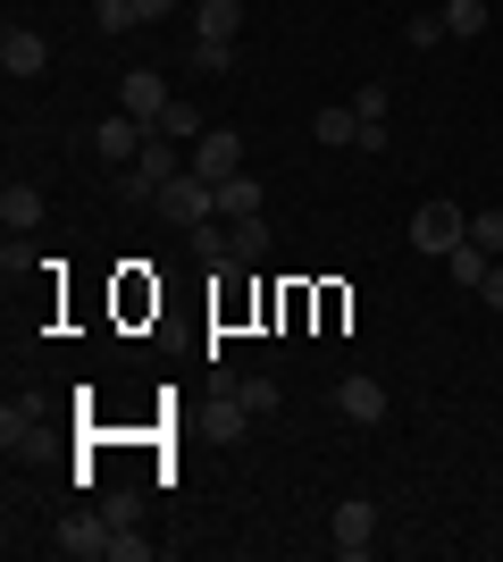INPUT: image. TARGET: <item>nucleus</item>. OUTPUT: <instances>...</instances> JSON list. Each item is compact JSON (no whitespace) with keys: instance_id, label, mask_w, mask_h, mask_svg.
<instances>
[{"instance_id":"24","label":"nucleus","mask_w":503,"mask_h":562,"mask_svg":"<svg viewBox=\"0 0 503 562\" xmlns=\"http://www.w3.org/2000/svg\"><path fill=\"white\" fill-rule=\"evenodd\" d=\"M386 101H395L386 85H361V93H353V117H361V126H386Z\"/></svg>"},{"instance_id":"6","label":"nucleus","mask_w":503,"mask_h":562,"mask_svg":"<svg viewBox=\"0 0 503 562\" xmlns=\"http://www.w3.org/2000/svg\"><path fill=\"white\" fill-rule=\"evenodd\" d=\"M50 554H68V562L110 554V513H68L59 529H50Z\"/></svg>"},{"instance_id":"4","label":"nucleus","mask_w":503,"mask_h":562,"mask_svg":"<svg viewBox=\"0 0 503 562\" xmlns=\"http://www.w3.org/2000/svg\"><path fill=\"white\" fill-rule=\"evenodd\" d=\"M369 546H378V504H369V495H344L335 520H328V554L335 562H361Z\"/></svg>"},{"instance_id":"19","label":"nucleus","mask_w":503,"mask_h":562,"mask_svg":"<svg viewBox=\"0 0 503 562\" xmlns=\"http://www.w3.org/2000/svg\"><path fill=\"white\" fill-rule=\"evenodd\" d=\"M445 34H454V43H479L487 34V0H445Z\"/></svg>"},{"instance_id":"27","label":"nucleus","mask_w":503,"mask_h":562,"mask_svg":"<svg viewBox=\"0 0 503 562\" xmlns=\"http://www.w3.org/2000/svg\"><path fill=\"white\" fill-rule=\"evenodd\" d=\"M25 437H34V412H25V403H9V412H0V446H25Z\"/></svg>"},{"instance_id":"18","label":"nucleus","mask_w":503,"mask_h":562,"mask_svg":"<svg viewBox=\"0 0 503 562\" xmlns=\"http://www.w3.org/2000/svg\"><path fill=\"white\" fill-rule=\"evenodd\" d=\"M185 244H193V260H210V269H236V252H227V227H218V218L185 227Z\"/></svg>"},{"instance_id":"30","label":"nucleus","mask_w":503,"mask_h":562,"mask_svg":"<svg viewBox=\"0 0 503 562\" xmlns=\"http://www.w3.org/2000/svg\"><path fill=\"white\" fill-rule=\"evenodd\" d=\"M93 9H101V0H93Z\"/></svg>"},{"instance_id":"29","label":"nucleus","mask_w":503,"mask_h":562,"mask_svg":"<svg viewBox=\"0 0 503 562\" xmlns=\"http://www.w3.org/2000/svg\"><path fill=\"white\" fill-rule=\"evenodd\" d=\"M168 9H176V0H135V18H144V25H160Z\"/></svg>"},{"instance_id":"13","label":"nucleus","mask_w":503,"mask_h":562,"mask_svg":"<svg viewBox=\"0 0 503 562\" xmlns=\"http://www.w3.org/2000/svg\"><path fill=\"white\" fill-rule=\"evenodd\" d=\"M252 211H261V177H252V168H236V177L218 186V218H252Z\"/></svg>"},{"instance_id":"22","label":"nucleus","mask_w":503,"mask_h":562,"mask_svg":"<svg viewBox=\"0 0 503 562\" xmlns=\"http://www.w3.org/2000/svg\"><path fill=\"white\" fill-rule=\"evenodd\" d=\"M185 68H202V76H227V68H236V43H193V50H185Z\"/></svg>"},{"instance_id":"16","label":"nucleus","mask_w":503,"mask_h":562,"mask_svg":"<svg viewBox=\"0 0 503 562\" xmlns=\"http://www.w3.org/2000/svg\"><path fill=\"white\" fill-rule=\"evenodd\" d=\"M311 143H328V151H344V143H353V151H361V117H353V110H319V117H311Z\"/></svg>"},{"instance_id":"14","label":"nucleus","mask_w":503,"mask_h":562,"mask_svg":"<svg viewBox=\"0 0 503 562\" xmlns=\"http://www.w3.org/2000/svg\"><path fill=\"white\" fill-rule=\"evenodd\" d=\"M151 135H168V143H185V151H193V143L210 135V126H202V110H193V101H168V110H160V126H151Z\"/></svg>"},{"instance_id":"8","label":"nucleus","mask_w":503,"mask_h":562,"mask_svg":"<svg viewBox=\"0 0 503 562\" xmlns=\"http://www.w3.org/2000/svg\"><path fill=\"white\" fill-rule=\"evenodd\" d=\"M0 68L18 76V85H34V76L50 68V43H43V25H9V34H0Z\"/></svg>"},{"instance_id":"15","label":"nucleus","mask_w":503,"mask_h":562,"mask_svg":"<svg viewBox=\"0 0 503 562\" xmlns=\"http://www.w3.org/2000/svg\"><path fill=\"white\" fill-rule=\"evenodd\" d=\"M487 269H495V252H479V244H454V252H445V278L470 285V294L487 285Z\"/></svg>"},{"instance_id":"28","label":"nucleus","mask_w":503,"mask_h":562,"mask_svg":"<svg viewBox=\"0 0 503 562\" xmlns=\"http://www.w3.org/2000/svg\"><path fill=\"white\" fill-rule=\"evenodd\" d=\"M479 294H487V311H503V260L487 269V285H479Z\"/></svg>"},{"instance_id":"21","label":"nucleus","mask_w":503,"mask_h":562,"mask_svg":"<svg viewBox=\"0 0 503 562\" xmlns=\"http://www.w3.org/2000/svg\"><path fill=\"white\" fill-rule=\"evenodd\" d=\"M236 403L261 420V412H277V378H236Z\"/></svg>"},{"instance_id":"2","label":"nucleus","mask_w":503,"mask_h":562,"mask_svg":"<svg viewBox=\"0 0 503 562\" xmlns=\"http://www.w3.org/2000/svg\"><path fill=\"white\" fill-rule=\"evenodd\" d=\"M151 211H160L168 227H202V218H218V186L185 168V177H168V186L151 193Z\"/></svg>"},{"instance_id":"11","label":"nucleus","mask_w":503,"mask_h":562,"mask_svg":"<svg viewBox=\"0 0 503 562\" xmlns=\"http://www.w3.org/2000/svg\"><path fill=\"white\" fill-rule=\"evenodd\" d=\"M243 34V0H193V43H236Z\"/></svg>"},{"instance_id":"3","label":"nucleus","mask_w":503,"mask_h":562,"mask_svg":"<svg viewBox=\"0 0 503 562\" xmlns=\"http://www.w3.org/2000/svg\"><path fill=\"white\" fill-rule=\"evenodd\" d=\"M168 177H185V151H176L168 135H151L144 151H135V168H118V193H126V202H151Z\"/></svg>"},{"instance_id":"9","label":"nucleus","mask_w":503,"mask_h":562,"mask_svg":"<svg viewBox=\"0 0 503 562\" xmlns=\"http://www.w3.org/2000/svg\"><path fill=\"white\" fill-rule=\"evenodd\" d=\"M168 101H176V93L160 85V68H126V76H118V110H126V117L160 126V110H168Z\"/></svg>"},{"instance_id":"17","label":"nucleus","mask_w":503,"mask_h":562,"mask_svg":"<svg viewBox=\"0 0 503 562\" xmlns=\"http://www.w3.org/2000/svg\"><path fill=\"white\" fill-rule=\"evenodd\" d=\"M227 252H236V260H261L268 252V218L261 211H252V218H227Z\"/></svg>"},{"instance_id":"5","label":"nucleus","mask_w":503,"mask_h":562,"mask_svg":"<svg viewBox=\"0 0 503 562\" xmlns=\"http://www.w3.org/2000/svg\"><path fill=\"white\" fill-rule=\"evenodd\" d=\"M185 168H193V177H210V186H227V177L243 168V135H236V126H210V135L185 151Z\"/></svg>"},{"instance_id":"26","label":"nucleus","mask_w":503,"mask_h":562,"mask_svg":"<svg viewBox=\"0 0 503 562\" xmlns=\"http://www.w3.org/2000/svg\"><path fill=\"white\" fill-rule=\"evenodd\" d=\"M110 562H151V538H135V529H110Z\"/></svg>"},{"instance_id":"23","label":"nucleus","mask_w":503,"mask_h":562,"mask_svg":"<svg viewBox=\"0 0 503 562\" xmlns=\"http://www.w3.org/2000/svg\"><path fill=\"white\" fill-rule=\"evenodd\" d=\"M470 244L503 260V211H470Z\"/></svg>"},{"instance_id":"12","label":"nucleus","mask_w":503,"mask_h":562,"mask_svg":"<svg viewBox=\"0 0 503 562\" xmlns=\"http://www.w3.org/2000/svg\"><path fill=\"white\" fill-rule=\"evenodd\" d=\"M0 227H9V235H34V227H43V193H34V186H9V193H0Z\"/></svg>"},{"instance_id":"7","label":"nucleus","mask_w":503,"mask_h":562,"mask_svg":"<svg viewBox=\"0 0 503 562\" xmlns=\"http://www.w3.org/2000/svg\"><path fill=\"white\" fill-rule=\"evenodd\" d=\"M144 143H151V126H144V117H126V110H110V117L93 126V151H101L110 168H135V151H144Z\"/></svg>"},{"instance_id":"25","label":"nucleus","mask_w":503,"mask_h":562,"mask_svg":"<svg viewBox=\"0 0 503 562\" xmlns=\"http://www.w3.org/2000/svg\"><path fill=\"white\" fill-rule=\"evenodd\" d=\"M93 18H101V34H135V25H144V18H135V0H101Z\"/></svg>"},{"instance_id":"1","label":"nucleus","mask_w":503,"mask_h":562,"mask_svg":"<svg viewBox=\"0 0 503 562\" xmlns=\"http://www.w3.org/2000/svg\"><path fill=\"white\" fill-rule=\"evenodd\" d=\"M454 244H470V211H461V202H420V211H411V252L445 260Z\"/></svg>"},{"instance_id":"10","label":"nucleus","mask_w":503,"mask_h":562,"mask_svg":"<svg viewBox=\"0 0 503 562\" xmlns=\"http://www.w3.org/2000/svg\"><path fill=\"white\" fill-rule=\"evenodd\" d=\"M335 412H344L353 428H378L386 420V386L378 378H344V386H335Z\"/></svg>"},{"instance_id":"20","label":"nucleus","mask_w":503,"mask_h":562,"mask_svg":"<svg viewBox=\"0 0 503 562\" xmlns=\"http://www.w3.org/2000/svg\"><path fill=\"white\" fill-rule=\"evenodd\" d=\"M403 43H411V50H436V43H454V34H445V9H420V18L403 25Z\"/></svg>"}]
</instances>
